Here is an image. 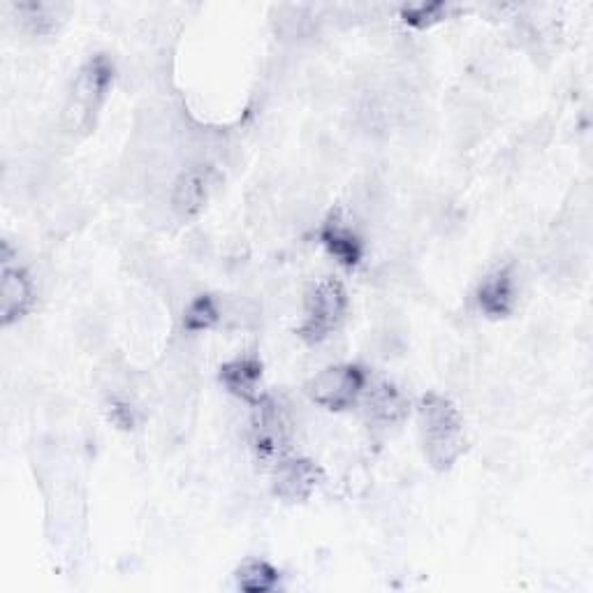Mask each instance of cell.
<instances>
[{
    "label": "cell",
    "instance_id": "obj_14",
    "mask_svg": "<svg viewBox=\"0 0 593 593\" xmlns=\"http://www.w3.org/2000/svg\"><path fill=\"white\" fill-rule=\"evenodd\" d=\"M218 318H221V314H218L213 299L207 295H200L197 299H193L186 309L184 327L188 329V332H205V329H211L218 322Z\"/></svg>",
    "mask_w": 593,
    "mask_h": 593
},
{
    "label": "cell",
    "instance_id": "obj_4",
    "mask_svg": "<svg viewBox=\"0 0 593 593\" xmlns=\"http://www.w3.org/2000/svg\"><path fill=\"white\" fill-rule=\"evenodd\" d=\"M364 389V371L355 364H337L329 366L309 381L306 394L311 402L327 410H345L353 406Z\"/></svg>",
    "mask_w": 593,
    "mask_h": 593
},
{
    "label": "cell",
    "instance_id": "obj_11",
    "mask_svg": "<svg viewBox=\"0 0 593 593\" xmlns=\"http://www.w3.org/2000/svg\"><path fill=\"white\" fill-rule=\"evenodd\" d=\"M262 378V364L255 358H239L221 366V381L234 397L257 404L260 392L257 383Z\"/></svg>",
    "mask_w": 593,
    "mask_h": 593
},
{
    "label": "cell",
    "instance_id": "obj_1",
    "mask_svg": "<svg viewBox=\"0 0 593 593\" xmlns=\"http://www.w3.org/2000/svg\"><path fill=\"white\" fill-rule=\"evenodd\" d=\"M420 425L429 464L448 471L464 452V422L457 406L441 394H427L420 402Z\"/></svg>",
    "mask_w": 593,
    "mask_h": 593
},
{
    "label": "cell",
    "instance_id": "obj_15",
    "mask_svg": "<svg viewBox=\"0 0 593 593\" xmlns=\"http://www.w3.org/2000/svg\"><path fill=\"white\" fill-rule=\"evenodd\" d=\"M448 14L446 3H422V6H410L402 10V17L408 26L413 29H429L438 21H443Z\"/></svg>",
    "mask_w": 593,
    "mask_h": 593
},
{
    "label": "cell",
    "instance_id": "obj_13",
    "mask_svg": "<svg viewBox=\"0 0 593 593\" xmlns=\"http://www.w3.org/2000/svg\"><path fill=\"white\" fill-rule=\"evenodd\" d=\"M237 584L246 593H267L278 584V570L262 559H249L237 570Z\"/></svg>",
    "mask_w": 593,
    "mask_h": 593
},
{
    "label": "cell",
    "instance_id": "obj_12",
    "mask_svg": "<svg viewBox=\"0 0 593 593\" xmlns=\"http://www.w3.org/2000/svg\"><path fill=\"white\" fill-rule=\"evenodd\" d=\"M406 408H408V404L404 399V394L387 383L378 385L369 397V415L381 425L399 422L402 417L406 415Z\"/></svg>",
    "mask_w": 593,
    "mask_h": 593
},
{
    "label": "cell",
    "instance_id": "obj_10",
    "mask_svg": "<svg viewBox=\"0 0 593 593\" xmlns=\"http://www.w3.org/2000/svg\"><path fill=\"white\" fill-rule=\"evenodd\" d=\"M253 441L262 457L276 454L285 446V425L272 402H257L253 417Z\"/></svg>",
    "mask_w": 593,
    "mask_h": 593
},
{
    "label": "cell",
    "instance_id": "obj_7",
    "mask_svg": "<svg viewBox=\"0 0 593 593\" xmlns=\"http://www.w3.org/2000/svg\"><path fill=\"white\" fill-rule=\"evenodd\" d=\"M320 480L322 471L314 464V461L306 459L283 461L274 475V494L288 503H301L316 492Z\"/></svg>",
    "mask_w": 593,
    "mask_h": 593
},
{
    "label": "cell",
    "instance_id": "obj_9",
    "mask_svg": "<svg viewBox=\"0 0 593 593\" xmlns=\"http://www.w3.org/2000/svg\"><path fill=\"white\" fill-rule=\"evenodd\" d=\"M320 239H322V244L327 246V251L332 253L341 262V265L355 267L360 262V257H362L360 239L353 232V228L343 221L339 211L327 218V223L322 226V232H320Z\"/></svg>",
    "mask_w": 593,
    "mask_h": 593
},
{
    "label": "cell",
    "instance_id": "obj_3",
    "mask_svg": "<svg viewBox=\"0 0 593 593\" xmlns=\"http://www.w3.org/2000/svg\"><path fill=\"white\" fill-rule=\"evenodd\" d=\"M348 297L343 285L337 278H322L306 295V311L304 325L299 334L309 343H320L329 334L337 332L339 325L345 318Z\"/></svg>",
    "mask_w": 593,
    "mask_h": 593
},
{
    "label": "cell",
    "instance_id": "obj_8",
    "mask_svg": "<svg viewBox=\"0 0 593 593\" xmlns=\"http://www.w3.org/2000/svg\"><path fill=\"white\" fill-rule=\"evenodd\" d=\"M477 304L490 318L510 316L515 306V278L510 267H498L477 288Z\"/></svg>",
    "mask_w": 593,
    "mask_h": 593
},
{
    "label": "cell",
    "instance_id": "obj_2",
    "mask_svg": "<svg viewBox=\"0 0 593 593\" xmlns=\"http://www.w3.org/2000/svg\"><path fill=\"white\" fill-rule=\"evenodd\" d=\"M109 84H112V65L105 56H96L79 70L73 94L65 107V121L70 123V130H84L89 133L100 105L105 102Z\"/></svg>",
    "mask_w": 593,
    "mask_h": 593
},
{
    "label": "cell",
    "instance_id": "obj_6",
    "mask_svg": "<svg viewBox=\"0 0 593 593\" xmlns=\"http://www.w3.org/2000/svg\"><path fill=\"white\" fill-rule=\"evenodd\" d=\"M213 172L207 165L186 167L172 188V209L182 218H193L200 213L209 200L213 186Z\"/></svg>",
    "mask_w": 593,
    "mask_h": 593
},
{
    "label": "cell",
    "instance_id": "obj_5",
    "mask_svg": "<svg viewBox=\"0 0 593 593\" xmlns=\"http://www.w3.org/2000/svg\"><path fill=\"white\" fill-rule=\"evenodd\" d=\"M33 281L29 274L12 265L10 249L3 244V278H0V322L10 327L24 318L33 306Z\"/></svg>",
    "mask_w": 593,
    "mask_h": 593
}]
</instances>
